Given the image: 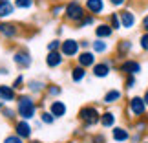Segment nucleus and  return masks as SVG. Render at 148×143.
<instances>
[{"label":"nucleus","instance_id":"1","mask_svg":"<svg viewBox=\"0 0 148 143\" xmlns=\"http://www.w3.org/2000/svg\"><path fill=\"white\" fill-rule=\"evenodd\" d=\"M15 108L18 114V119H26V121H35L38 116V103L37 97H33L27 92H20L16 95Z\"/></svg>","mask_w":148,"mask_h":143},{"label":"nucleus","instance_id":"2","mask_svg":"<svg viewBox=\"0 0 148 143\" xmlns=\"http://www.w3.org/2000/svg\"><path fill=\"white\" fill-rule=\"evenodd\" d=\"M77 119L82 125L84 130L97 127L99 121H101V108L97 105H82L77 112Z\"/></svg>","mask_w":148,"mask_h":143},{"label":"nucleus","instance_id":"3","mask_svg":"<svg viewBox=\"0 0 148 143\" xmlns=\"http://www.w3.org/2000/svg\"><path fill=\"white\" fill-rule=\"evenodd\" d=\"M86 9H84V4L81 0H68L64 4V13H62V20L66 24H71V26H77L84 17H86Z\"/></svg>","mask_w":148,"mask_h":143},{"label":"nucleus","instance_id":"4","mask_svg":"<svg viewBox=\"0 0 148 143\" xmlns=\"http://www.w3.org/2000/svg\"><path fill=\"white\" fill-rule=\"evenodd\" d=\"M22 35V26L13 20H0V39L5 42H13Z\"/></svg>","mask_w":148,"mask_h":143},{"label":"nucleus","instance_id":"5","mask_svg":"<svg viewBox=\"0 0 148 143\" xmlns=\"http://www.w3.org/2000/svg\"><path fill=\"white\" fill-rule=\"evenodd\" d=\"M11 61H13V64L16 70H29L31 64H33V57L29 53V50L24 48V46H18V48H15L13 51V55H11Z\"/></svg>","mask_w":148,"mask_h":143},{"label":"nucleus","instance_id":"6","mask_svg":"<svg viewBox=\"0 0 148 143\" xmlns=\"http://www.w3.org/2000/svg\"><path fill=\"white\" fill-rule=\"evenodd\" d=\"M115 68H117L115 57H112V59H102V61H97L92 66V75L95 79H106L113 70H115Z\"/></svg>","mask_w":148,"mask_h":143},{"label":"nucleus","instance_id":"7","mask_svg":"<svg viewBox=\"0 0 148 143\" xmlns=\"http://www.w3.org/2000/svg\"><path fill=\"white\" fill-rule=\"evenodd\" d=\"M126 112L130 114V117H134V119L146 116L148 108H146L145 101H143V95H132V97H128V101H126Z\"/></svg>","mask_w":148,"mask_h":143},{"label":"nucleus","instance_id":"8","mask_svg":"<svg viewBox=\"0 0 148 143\" xmlns=\"http://www.w3.org/2000/svg\"><path fill=\"white\" fill-rule=\"evenodd\" d=\"M115 70L119 72V73H123V75H135L137 77L141 72H143V64H141V61H137V59H124V61H121L117 64V68Z\"/></svg>","mask_w":148,"mask_h":143},{"label":"nucleus","instance_id":"9","mask_svg":"<svg viewBox=\"0 0 148 143\" xmlns=\"http://www.w3.org/2000/svg\"><path fill=\"white\" fill-rule=\"evenodd\" d=\"M60 53L64 55V59H75V57L81 53V44H79L77 39L66 37V39H62V42H60Z\"/></svg>","mask_w":148,"mask_h":143},{"label":"nucleus","instance_id":"10","mask_svg":"<svg viewBox=\"0 0 148 143\" xmlns=\"http://www.w3.org/2000/svg\"><path fill=\"white\" fill-rule=\"evenodd\" d=\"M132 51H134V42L130 41V39H121V41L115 42L113 57H115V61H124V59L130 57Z\"/></svg>","mask_w":148,"mask_h":143},{"label":"nucleus","instance_id":"11","mask_svg":"<svg viewBox=\"0 0 148 143\" xmlns=\"http://www.w3.org/2000/svg\"><path fill=\"white\" fill-rule=\"evenodd\" d=\"M13 132L20 136L24 141H29L33 138V125L31 121H26V119H16L13 123Z\"/></svg>","mask_w":148,"mask_h":143},{"label":"nucleus","instance_id":"12","mask_svg":"<svg viewBox=\"0 0 148 143\" xmlns=\"http://www.w3.org/2000/svg\"><path fill=\"white\" fill-rule=\"evenodd\" d=\"M46 86H48V83L44 81V79H40V77H31V79L26 81V90H27V94H31L33 97L44 95Z\"/></svg>","mask_w":148,"mask_h":143},{"label":"nucleus","instance_id":"13","mask_svg":"<svg viewBox=\"0 0 148 143\" xmlns=\"http://www.w3.org/2000/svg\"><path fill=\"white\" fill-rule=\"evenodd\" d=\"M84 9L88 15H93L95 19L106 13V0H84Z\"/></svg>","mask_w":148,"mask_h":143},{"label":"nucleus","instance_id":"14","mask_svg":"<svg viewBox=\"0 0 148 143\" xmlns=\"http://www.w3.org/2000/svg\"><path fill=\"white\" fill-rule=\"evenodd\" d=\"M119 19H121V28L123 30H134L137 26V15L134 13L130 8H123L119 11Z\"/></svg>","mask_w":148,"mask_h":143},{"label":"nucleus","instance_id":"15","mask_svg":"<svg viewBox=\"0 0 148 143\" xmlns=\"http://www.w3.org/2000/svg\"><path fill=\"white\" fill-rule=\"evenodd\" d=\"M75 62L79 66L86 68V70H92V66L97 62V55H95L92 50H81V53L75 57Z\"/></svg>","mask_w":148,"mask_h":143},{"label":"nucleus","instance_id":"16","mask_svg":"<svg viewBox=\"0 0 148 143\" xmlns=\"http://www.w3.org/2000/svg\"><path fill=\"white\" fill-rule=\"evenodd\" d=\"M93 33H95V39H104V41H110V39L115 35V31L110 28L106 20L102 22H97V24L93 26Z\"/></svg>","mask_w":148,"mask_h":143},{"label":"nucleus","instance_id":"17","mask_svg":"<svg viewBox=\"0 0 148 143\" xmlns=\"http://www.w3.org/2000/svg\"><path fill=\"white\" fill-rule=\"evenodd\" d=\"M48 110L53 114L55 119H62L68 114V105L64 101H60V99H51L49 105H48Z\"/></svg>","mask_w":148,"mask_h":143},{"label":"nucleus","instance_id":"18","mask_svg":"<svg viewBox=\"0 0 148 143\" xmlns=\"http://www.w3.org/2000/svg\"><path fill=\"white\" fill-rule=\"evenodd\" d=\"M130 136H132V132H130L128 127L115 125V127L112 128V140H113V143H128Z\"/></svg>","mask_w":148,"mask_h":143},{"label":"nucleus","instance_id":"19","mask_svg":"<svg viewBox=\"0 0 148 143\" xmlns=\"http://www.w3.org/2000/svg\"><path fill=\"white\" fill-rule=\"evenodd\" d=\"M16 95L18 92L11 86V84H5V83H0V101L5 103V105H11V103L16 101Z\"/></svg>","mask_w":148,"mask_h":143},{"label":"nucleus","instance_id":"20","mask_svg":"<svg viewBox=\"0 0 148 143\" xmlns=\"http://www.w3.org/2000/svg\"><path fill=\"white\" fill-rule=\"evenodd\" d=\"M44 62H46V66L49 70H57V68H60L66 62V59H64V55H62L60 51H48Z\"/></svg>","mask_w":148,"mask_h":143},{"label":"nucleus","instance_id":"21","mask_svg":"<svg viewBox=\"0 0 148 143\" xmlns=\"http://www.w3.org/2000/svg\"><path fill=\"white\" fill-rule=\"evenodd\" d=\"M121 99H123V90H119V88H110L102 95V103H104L106 106L117 105V103H121Z\"/></svg>","mask_w":148,"mask_h":143},{"label":"nucleus","instance_id":"22","mask_svg":"<svg viewBox=\"0 0 148 143\" xmlns=\"http://www.w3.org/2000/svg\"><path fill=\"white\" fill-rule=\"evenodd\" d=\"M16 13L13 0H0V20H11V17Z\"/></svg>","mask_w":148,"mask_h":143},{"label":"nucleus","instance_id":"23","mask_svg":"<svg viewBox=\"0 0 148 143\" xmlns=\"http://www.w3.org/2000/svg\"><path fill=\"white\" fill-rule=\"evenodd\" d=\"M86 77H88V70H86V68L79 66L77 62H75V64H71V68H70V79H71V83L81 84Z\"/></svg>","mask_w":148,"mask_h":143},{"label":"nucleus","instance_id":"24","mask_svg":"<svg viewBox=\"0 0 148 143\" xmlns=\"http://www.w3.org/2000/svg\"><path fill=\"white\" fill-rule=\"evenodd\" d=\"M99 125L102 128H113L117 125V114L113 110H102L101 112V121Z\"/></svg>","mask_w":148,"mask_h":143},{"label":"nucleus","instance_id":"25","mask_svg":"<svg viewBox=\"0 0 148 143\" xmlns=\"http://www.w3.org/2000/svg\"><path fill=\"white\" fill-rule=\"evenodd\" d=\"M90 50H92L97 57L106 55L108 51H110V42L104 41V39H93V41H92V46H90Z\"/></svg>","mask_w":148,"mask_h":143},{"label":"nucleus","instance_id":"26","mask_svg":"<svg viewBox=\"0 0 148 143\" xmlns=\"http://www.w3.org/2000/svg\"><path fill=\"white\" fill-rule=\"evenodd\" d=\"M60 95H62V86H60V84H57V83H48L46 92H44V97L51 101V99H59Z\"/></svg>","mask_w":148,"mask_h":143},{"label":"nucleus","instance_id":"27","mask_svg":"<svg viewBox=\"0 0 148 143\" xmlns=\"http://www.w3.org/2000/svg\"><path fill=\"white\" fill-rule=\"evenodd\" d=\"M0 116H2L5 121H9V123H15L16 119H18L16 108H15V106H11V105H5V106L2 108V112H0Z\"/></svg>","mask_w":148,"mask_h":143},{"label":"nucleus","instance_id":"28","mask_svg":"<svg viewBox=\"0 0 148 143\" xmlns=\"http://www.w3.org/2000/svg\"><path fill=\"white\" fill-rule=\"evenodd\" d=\"M64 4L66 2H53V4H49L48 13H49L51 19H62V13H64Z\"/></svg>","mask_w":148,"mask_h":143},{"label":"nucleus","instance_id":"29","mask_svg":"<svg viewBox=\"0 0 148 143\" xmlns=\"http://www.w3.org/2000/svg\"><path fill=\"white\" fill-rule=\"evenodd\" d=\"M132 128L135 132H141V134H146L148 132V116H143V117H137L132 125Z\"/></svg>","mask_w":148,"mask_h":143},{"label":"nucleus","instance_id":"30","mask_svg":"<svg viewBox=\"0 0 148 143\" xmlns=\"http://www.w3.org/2000/svg\"><path fill=\"white\" fill-rule=\"evenodd\" d=\"M38 121H40L42 125H46V127H51V125H55L57 119L53 117V114H51L48 108H44V110L38 112Z\"/></svg>","mask_w":148,"mask_h":143},{"label":"nucleus","instance_id":"31","mask_svg":"<svg viewBox=\"0 0 148 143\" xmlns=\"http://www.w3.org/2000/svg\"><path fill=\"white\" fill-rule=\"evenodd\" d=\"M106 22L110 24V28H112L113 31H119V30H123V28H121V19H119V11L108 13V17H106Z\"/></svg>","mask_w":148,"mask_h":143},{"label":"nucleus","instance_id":"32","mask_svg":"<svg viewBox=\"0 0 148 143\" xmlns=\"http://www.w3.org/2000/svg\"><path fill=\"white\" fill-rule=\"evenodd\" d=\"M15 8L20 9V11H29L37 6V0H13Z\"/></svg>","mask_w":148,"mask_h":143},{"label":"nucleus","instance_id":"33","mask_svg":"<svg viewBox=\"0 0 148 143\" xmlns=\"http://www.w3.org/2000/svg\"><path fill=\"white\" fill-rule=\"evenodd\" d=\"M11 86H13L16 92H22V90L26 88V77H24V73H18V75H16L15 79H13V83H11Z\"/></svg>","mask_w":148,"mask_h":143},{"label":"nucleus","instance_id":"34","mask_svg":"<svg viewBox=\"0 0 148 143\" xmlns=\"http://www.w3.org/2000/svg\"><path fill=\"white\" fill-rule=\"evenodd\" d=\"M95 24H97V22H95V17L93 15H86L75 28H77V30H84V28H93Z\"/></svg>","mask_w":148,"mask_h":143},{"label":"nucleus","instance_id":"35","mask_svg":"<svg viewBox=\"0 0 148 143\" xmlns=\"http://www.w3.org/2000/svg\"><path fill=\"white\" fill-rule=\"evenodd\" d=\"M135 84H137V77L135 75H124V81H123L124 90H134Z\"/></svg>","mask_w":148,"mask_h":143},{"label":"nucleus","instance_id":"36","mask_svg":"<svg viewBox=\"0 0 148 143\" xmlns=\"http://www.w3.org/2000/svg\"><path fill=\"white\" fill-rule=\"evenodd\" d=\"M137 44H139V50L143 51V53H148V33H141L139 39H137Z\"/></svg>","mask_w":148,"mask_h":143},{"label":"nucleus","instance_id":"37","mask_svg":"<svg viewBox=\"0 0 148 143\" xmlns=\"http://www.w3.org/2000/svg\"><path fill=\"white\" fill-rule=\"evenodd\" d=\"M90 143H106V136L102 134V132H93V134H90V138H88Z\"/></svg>","mask_w":148,"mask_h":143},{"label":"nucleus","instance_id":"38","mask_svg":"<svg viewBox=\"0 0 148 143\" xmlns=\"http://www.w3.org/2000/svg\"><path fill=\"white\" fill-rule=\"evenodd\" d=\"M60 39L59 37H55V39H51V41L48 42V46H46V50L48 51H60Z\"/></svg>","mask_w":148,"mask_h":143},{"label":"nucleus","instance_id":"39","mask_svg":"<svg viewBox=\"0 0 148 143\" xmlns=\"http://www.w3.org/2000/svg\"><path fill=\"white\" fill-rule=\"evenodd\" d=\"M2 143H26V141L22 140L20 136H16L15 132H11V134H8V136L4 138V141H2Z\"/></svg>","mask_w":148,"mask_h":143},{"label":"nucleus","instance_id":"40","mask_svg":"<svg viewBox=\"0 0 148 143\" xmlns=\"http://www.w3.org/2000/svg\"><path fill=\"white\" fill-rule=\"evenodd\" d=\"M128 0H108V4L112 6V8H115V9H123L124 6H126Z\"/></svg>","mask_w":148,"mask_h":143},{"label":"nucleus","instance_id":"41","mask_svg":"<svg viewBox=\"0 0 148 143\" xmlns=\"http://www.w3.org/2000/svg\"><path fill=\"white\" fill-rule=\"evenodd\" d=\"M130 141H132V143H141V141H143V134H141V132H135V130H134V134L130 136Z\"/></svg>","mask_w":148,"mask_h":143},{"label":"nucleus","instance_id":"42","mask_svg":"<svg viewBox=\"0 0 148 143\" xmlns=\"http://www.w3.org/2000/svg\"><path fill=\"white\" fill-rule=\"evenodd\" d=\"M141 31H145V33H148V13L141 19Z\"/></svg>","mask_w":148,"mask_h":143},{"label":"nucleus","instance_id":"43","mask_svg":"<svg viewBox=\"0 0 148 143\" xmlns=\"http://www.w3.org/2000/svg\"><path fill=\"white\" fill-rule=\"evenodd\" d=\"M79 44H81V50H90V46H92V41L82 39V41H79Z\"/></svg>","mask_w":148,"mask_h":143},{"label":"nucleus","instance_id":"44","mask_svg":"<svg viewBox=\"0 0 148 143\" xmlns=\"http://www.w3.org/2000/svg\"><path fill=\"white\" fill-rule=\"evenodd\" d=\"M84 136H86V130H84V128H77L75 138H84Z\"/></svg>","mask_w":148,"mask_h":143},{"label":"nucleus","instance_id":"45","mask_svg":"<svg viewBox=\"0 0 148 143\" xmlns=\"http://www.w3.org/2000/svg\"><path fill=\"white\" fill-rule=\"evenodd\" d=\"M0 75H9V68L8 66H0Z\"/></svg>","mask_w":148,"mask_h":143},{"label":"nucleus","instance_id":"46","mask_svg":"<svg viewBox=\"0 0 148 143\" xmlns=\"http://www.w3.org/2000/svg\"><path fill=\"white\" fill-rule=\"evenodd\" d=\"M143 101H145V105H146V108H148V88L143 92Z\"/></svg>","mask_w":148,"mask_h":143},{"label":"nucleus","instance_id":"47","mask_svg":"<svg viewBox=\"0 0 148 143\" xmlns=\"http://www.w3.org/2000/svg\"><path fill=\"white\" fill-rule=\"evenodd\" d=\"M62 33H64V26H59L57 28V37H60Z\"/></svg>","mask_w":148,"mask_h":143},{"label":"nucleus","instance_id":"48","mask_svg":"<svg viewBox=\"0 0 148 143\" xmlns=\"http://www.w3.org/2000/svg\"><path fill=\"white\" fill-rule=\"evenodd\" d=\"M26 143H40L38 140H29V141H26Z\"/></svg>","mask_w":148,"mask_h":143},{"label":"nucleus","instance_id":"49","mask_svg":"<svg viewBox=\"0 0 148 143\" xmlns=\"http://www.w3.org/2000/svg\"><path fill=\"white\" fill-rule=\"evenodd\" d=\"M5 106V103H2V101H0V112H2V108Z\"/></svg>","mask_w":148,"mask_h":143},{"label":"nucleus","instance_id":"50","mask_svg":"<svg viewBox=\"0 0 148 143\" xmlns=\"http://www.w3.org/2000/svg\"><path fill=\"white\" fill-rule=\"evenodd\" d=\"M141 143H148V140H143V141H141Z\"/></svg>","mask_w":148,"mask_h":143},{"label":"nucleus","instance_id":"51","mask_svg":"<svg viewBox=\"0 0 148 143\" xmlns=\"http://www.w3.org/2000/svg\"><path fill=\"white\" fill-rule=\"evenodd\" d=\"M128 2H137V0H128Z\"/></svg>","mask_w":148,"mask_h":143}]
</instances>
